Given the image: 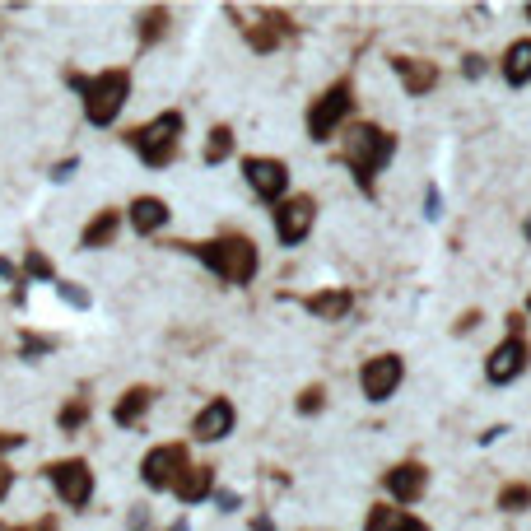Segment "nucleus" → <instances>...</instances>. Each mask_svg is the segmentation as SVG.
I'll list each match as a JSON object with an SVG mask.
<instances>
[{"label": "nucleus", "mask_w": 531, "mask_h": 531, "mask_svg": "<svg viewBox=\"0 0 531 531\" xmlns=\"http://www.w3.org/2000/svg\"><path fill=\"white\" fill-rule=\"evenodd\" d=\"M527 308H531V303H527Z\"/></svg>", "instance_id": "79ce46f5"}, {"label": "nucleus", "mask_w": 531, "mask_h": 531, "mask_svg": "<svg viewBox=\"0 0 531 531\" xmlns=\"http://www.w3.org/2000/svg\"><path fill=\"white\" fill-rule=\"evenodd\" d=\"M196 257H201L219 280H229V285H247V280L257 275V247H252V238H219V243H201V247H196Z\"/></svg>", "instance_id": "7ed1b4c3"}, {"label": "nucleus", "mask_w": 531, "mask_h": 531, "mask_svg": "<svg viewBox=\"0 0 531 531\" xmlns=\"http://www.w3.org/2000/svg\"><path fill=\"white\" fill-rule=\"evenodd\" d=\"M243 173H247V187L257 191L261 201H275V196H285V187H289V168L280 164V159H247Z\"/></svg>", "instance_id": "9d476101"}, {"label": "nucleus", "mask_w": 531, "mask_h": 531, "mask_svg": "<svg viewBox=\"0 0 531 531\" xmlns=\"http://www.w3.org/2000/svg\"><path fill=\"white\" fill-rule=\"evenodd\" d=\"M285 33H294V24H289L285 14H266V24H247V42H252L257 52H271Z\"/></svg>", "instance_id": "dca6fc26"}, {"label": "nucleus", "mask_w": 531, "mask_h": 531, "mask_svg": "<svg viewBox=\"0 0 531 531\" xmlns=\"http://www.w3.org/2000/svg\"><path fill=\"white\" fill-rule=\"evenodd\" d=\"M47 476H52L56 494H61L70 508L89 504V494H94V471L84 462H56V466H47Z\"/></svg>", "instance_id": "0eeeda50"}, {"label": "nucleus", "mask_w": 531, "mask_h": 531, "mask_svg": "<svg viewBox=\"0 0 531 531\" xmlns=\"http://www.w3.org/2000/svg\"><path fill=\"white\" fill-rule=\"evenodd\" d=\"M84 420H89V401H70V406L61 410V429H66V434L70 429H80Z\"/></svg>", "instance_id": "a878e982"}, {"label": "nucleus", "mask_w": 531, "mask_h": 531, "mask_svg": "<svg viewBox=\"0 0 531 531\" xmlns=\"http://www.w3.org/2000/svg\"><path fill=\"white\" fill-rule=\"evenodd\" d=\"M527 19H531V5H527Z\"/></svg>", "instance_id": "a19ab883"}, {"label": "nucleus", "mask_w": 531, "mask_h": 531, "mask_svg": "<svg viewBox=\"0 0 531 531\" xmlns=\"http://www.w3.org/2000/svg\"><path fill=\"white\" fill-rule=\"evenodd\" d=\"M177 136H182V117H177V112H164V117H154L150 126L131 131V145H136V154L150 168H164L177 154Z\"/></svg>", "instance_id": "20e7f679"}, {"label": "nucleus", "mask_w": 531, "mask_h": 531, "mask_svg": "<svg viewBox=\"0 0 531 531\" xmlns=\"http://www.w3.org/2000/svg\"><path fill=\"white\" fill-rule=\"evenodd\" d=\"M145 485L150 490H173L177 480L187 476V448L182 443H164V448H154L150 457H145Z\"/></svg>", "instance_id": "423d86ee"}, {"label": "nucleus", "mask_w": 531, "mask_h": 531, "mask_svg": "<svg viewBox=\"0 0 531 531\" xmlns=\"http://www.w3.org/2000/svg\"><path fill=\"white\" fill-rule=\"evenodd\" d=\"M229 150H233V131H229V126H215V131H210V140H205V164L229 159Z\"/></svg>", "instance_id": "4be33fe9"}, {"label": "nucleus", "mask_w": 531, "mask_h": 531, "mask_svg": "<svg viewBox=\"0 0 531 531\" xmlns=\"http://www.w3.org/2000/svg\"><path fill=\"white\" fill-rule=\"evenodd\" d=\"M504 80L508 84H527L531 80V38L508 47V56H504Z\"/></svg>", "instance_id": "aec40b11"}, {"label": "nucleus", "mask_w": 531, "mask_h": 531, "mask_svg": "<svg viewBox=\"0 0 531 531\" xmlns=\"http://www.w3.org/2000/svg\"><path fill=\"white\" fill-rule=\"evenodd\" d=\"M14 531H56V518H42V522H33V527H14Z\"/></svg>", "instance_id": "e433bc0d"}, {"label": "nucleus", "mask_w": 531, "mask_h": 531, "mask_svg": "<svg viewBox=\"0 0 531 531\" xmlns=\"http://www.w3.org/2000/svg\"><path fill=\"white\" fill-rule=\"evenodd\" d=\"M531 504V490L527 485H504V494H499V508H508V513H518V508Z\"/></svg>", "instance_id": "393cba45"}, {"label": "nucleus", "mask_w": 531, "mask_h": 531, "mask_svg": "<svg viewBox=\"0 0 531 531\" xmlns=\"http://www.w3.org/2000/svg\"><path fill=\"white\" fill-rule=\"evenodd\" d=\"M313 215H317L313 196H289V201L275 210V233H280V243H303L308 229H313Z\"/></svg>", "instance_id": "1a4fd4ad"}, {"label": "nucleus", "mask_w": 531, "mask_h": 531, "mask_svg": "<svg viewBox=\"0 0 531 531\" xmlns=\"http://www.w3.org/2000/svg\"><path fill=\"white\" fill-rule=\"evenodd\" d=\"M164 28H168V10H145L140 14V42L164 38Z\"/></svg>", "instance_id": "5701e85b"}, {"label": "nucleus", "mask_w": 531, "mask_h": 531, "mask_svg": "<svg viewBox=\"0 0 531 531\" xmlns=\"http://www.w3.org/2000/svg\"><path fill=\"white\" fill-rule=\"evenodd\" d=\"M70 84L84 94V117L94 126H108L126 103V89H131V75L126 70H103L98 80H84V75H70Z\"/></svg>", "instance_id": "f03ea898"}, {"label": "nucleus", "mask_w": 531, "mask_h": 531, "mask_svg": "<svg viewBox=\"0 0 531 531\" xmlns=\"http://www.w3.org/2000/svg\"><path fill=\"white\" fill-rule=\"evenodd\" d=\"M476 322H480V313H476V308H471V313H466L462 322H457V331H476Z\"/></svg>", "instance_id": "c9c22d12"}, {"label": "nucleus", "mask_w": 531, "mask_h": 531, "mask_svg": "<svg viewBox=\"0 0 531 531\" xmlns=\"http://www.w3.org/2000/svg\"><path fill=\"white\" fill-rule=\"evenodd\" d=\"M28 275H42V280H52V266L42 252H28Z\"/></svg>", "instance_id": "c85d7f7f"}, {"label": "nucleus", "mask_w": 531, "mask_h": 531, "mask_svg": "<svg viewBox=\"0 0 531 531\" xmlns=\"http://www.w3.org/2000/svg\"><path fill=\"white\" fill-rule=\"evenodd\" d=\"M350 108H354L350 84H345V80H341V84H331L327 94H322L313 108H308V136H313V140H327L331 131H336V126L350 117Z\"/></svg>", "instance_id": "39448f33"}, {"label": "nucleus", "mask_w": 531, "mask_h": 531, "mask_svg": "<svg viewBox=\"0 0 531 531\" xmlns=\"http://www.w3.org/2000/svg\"><path fill=\"white\" fill-rule=\"evenodd\" d=\"M522 368H527V345H522V336H518V341L508 336V341L490 354L485 373H490V382H513V378L522 373Z\"/></svg>", "instance_id": "f8f14e48"}, {"label": "nucleus", "mask_w": 531, "mask_h": 531, "mask_svg": "<svg viewBox=\"0 0 531 531\" xmlns=\"http://www.w3.org/2000/svg\"><path fill=\"white\" fill-rule=\"evenodd\" d=\"M401 513H396V508H373V513H368V531H401Z\"/></svg>", "instance_id": "b1692460"}, {"label": "nucleus", "mask_w": 531, "mask_h": 531, "mask_svg": "<svg viewBox=\"0 0 531 531\" xmlns=\"http://www.w3.org/2000/svg\"><path fill=\"white\" fill-rule=\"evenodd\" d=\"M173 531H187V527H182V522H177V527H173Z\"/></svg>", "instance_id": "ea45409f"}, {"label": "nucleus", "mask_w": 531, "mask_h": 531, "mask_svg": "<svg viewBox=\"0 0 531 531\" xmlns=\"http://www.w3.org/2000/svg\"><path fill=\"white\" fill-rule=\"evenodd\" d=\"M396 75L406 80V89H410L415 98H420V94H429V89L438 84L434 61H410V56H401V61H396Z\"/></svg>", "instance_id": "2eb2a0df"}, {"label": "nucleus", "mask_w": 531, "mask_h": 531, "mask_svg": "<svg viewBox=\"0 0 531 531\" xmlns=\"http://www.w3.org/2000/svg\"><path fill=\"white\" fill-rule=\"evenodd\" d=\"M392 154H396V140L368 122H359L350 131V140H345V159H350V168H354V177H359L364 191H373V177H378V168L387 164Z\"/></svg>", "instance_id": "f257e3e1"}, {"label": "nucleus", "mask_w": 531, "mask_h": 531, "mask_svg": "<svg viewBox=\"0 0 531 531\" xmlns=\"http://www.w3.org/2000/svg\"><path fill=\"white\" fill-rule=\"evenodd\" d=\"M10 485H14V471L5 462H0V499H5V494H10Z\"/></svg>", "instance_id": "7c9ffc66"}, {"label": "nucleus", "mask_w": 531, "mask_h": 531, "mask_svg": "<svg viewBox=\"0 0 531 531\" xmlns=\"http://www.w3.org/2000/svg\"><path fill=\"white\" fill-rule=\"evenodd\" d=\"M70 173H75V159H66V164H56V173H52V177H56V182H66Z\"/></svg>", "instance_id": "4c0bfd02"}, {"label": "nucleus", "mask_w": 531, "mask_h": 531, "mask_svg": "<svg viewBox=\"0 0 531 531\" xmlns=\"http://www.w3.org/2000/svg\"><path fill=\"white\" fill-rule=\"evenodd\" d=\"M56 294H61V299H70L75 308H89V294H84L80 285H70V280H56Z\"/></svg>", "instance_id": "cd10ccee"}, {"label": "nucleus", "mask_w": 531, "mask_h": 531, "mask_svg": "<svg viewBox=\"0 0 531 531\" xmlns=\"http://www.w3.org/2000/svg\"><path fill=\"white\" fill-rule=\"evenodd\" d=\"M438 205H443V196H438V191L429 187V196H424V215L434 219V215H438Z\"/></svg>", "instance_id": "c756f323"}, {"label": "nucleus", "mask_w": 531, "mask_h": 531, "mask_svg": "<svg viewBox=\"0 0 531 531\" xmlns=\"http://www.w3.org/2000/svg\"><path fill=\"white\" fill-rule=\"evenodd\" d=\"M112 238H117V210H98V215L89 219V229H84L80 243L84 247H108Z\"/></svg>", "instance_id": "412c9836"}, {"label": "nucleus", "mask_w": 531, "mask_h": 531, "mask_svg": "<svg viewBox=\"0 0 531 531\" xmlns=\"http://www.w3.org/2000/svg\"><path fill=\"white\" fill-rule=\"evenodd\" d=\"M401 378H406V368H401V359H396V354H378V359H368L364 373H359L368 401H387V396L401 387Z\"/></svg>", "instance_id": "6e6552de"}, {"label": "nucleus", "mask_w": 531, "mask_h": 531, "mask_svg": "<svg viewBox=\"0 0 531 531\" xmlns=\"http://www.w3.org/2000/svg\"><path fill=\"white\" fill-rule=\"evenodd\" d=\"M210 485H215V476H210V466H187V476L177 480L173 490H177V499H187V504H196V499H205V494H210Z\"/></svg>", "instance_id": "6ab92c4d"}, {"label": "nucleus", "mask_w": 531, "mask_h": 531, "mask_svg": "<svg viewBox=\"0 0 531 531\" xmlns=\"http://www.w3.org/2000/svg\"><path fill=\"white\" fill-rule=\"evenodd\" d=\"M382 485H387V494H392L396 504H415V499L424 494V485H429V471H424L420 462H401V466L387 471Z\"/></svg>", "instance_id": "9b49d317"}, {"label": "nucleus", "mask_w": 531, "mask_h": 531, "mask_svg": "<svg viewBox=\"0 0 531 531\" xmlns=\"http://www.w3.org/2000/svg\"><path fill=\"white\" fill-rule=\"evenodd\" d=\"M350 308H354L350 289H322V294H313V299H308V313L322 317V322H341Z\"/></svg>", "instance_id": "4468645a"}, {"label": "nucleus", "mask_w": 531, "mask_h": 531, "mask_svg": "<svg viewBox=\"0 0 531 531\" xmlns=\"http://www.w3.org/2000/svg\"><path fill=\"white\" fill-rule=\"evenodd\" d=\"M233 429V406L229 401H210V406L196 415V424H191V434L201 438V443H219V438H229Z\"/></svg>", "instance_id": "ddd939ff"}, {"label": "nucleus", "mask_w": 531, "mask_h": 531, "mask_svg": "<svg viewBox=\"0 0 531 531\" xmlns=\"http://www.w3.org/2000/svg\"><path fill=\"white\" fill-rule=\"evenodd\" d=\"M42 350H52V341H38V336H28L24 341V354H42Z\"/></svg>", "instance_id": "2f4dec72"}, {"label": "nucleus", "mask_w": 531, "mask_h": 531, "mask_svg": "<svg viewBox=\"0 0 531 531\" xmlns=\"http://www.w3.org/2000/svg\"><path fill=\"white\" fill-rule=\"evenodd\" d=\"M24 443V434H0V452H10V448H19Z\"/></svg>", "instance_id": "72a5a7b5"}, {"label": "nucleus", "mask_w": 531, "mask_h": 531, "mask_svg": "<svg viewBox=\"0 0 531 531\" xmlns=\"http://www.w3.org/2000/svg\"><path fill=\"white\" fill-rule=\"evenodd\" d=\"M462 70H466V75H471V80H476L480 70H485V61H480V56H466V61H462Z\"/></svg>", "instance_id": "473e14b6"}, {"label": "nucleus", "mask_w": 531, "mask_h": 531, "mask_svg": "<svg viewBox=\"0 0 531 531\" xmlns=\"http://www.w3.org/2000/svg\"><path fill=\"white\" fill-rule=\"evenodd\" d=\"M150 527V513H145V508H140V513H131V531H145Z\"/></svg>", "instance_id": "f704fd0d"}, {"label": "nucleus", "mask_w": 531, "mask_h": 531, "mask_svg": "<svg viewBox=\"0 0 531 531\" xmlns=\"http://www.w3.org/2000/svg\"><path fill=\"white\" fill-rule=\"evenodd\" d=\"M322 401H327V392H322V387H303V392H299V410H303V415L322 410Z\"/></svg>", "instance_id": "bb28decb"}, {"label": "nucleus", "mask_w": 531, "mask_h": 531, "mask_svg": "<svg viewBox=\"0 0 531 531\" xmlns=\"http://www.w3.org/2000/svg\"><path fill=\"white\" fill-rule=\"evenodd\" d=\"M401 531H429V527H424V522H415V518H406V522H401Z\"/></svg>", "instance_id": "58836bf2"}, {"label": "nucleus", "mask_w": 531, "mask_h": 531, "mask_svg": "<svg viewBox=\"0 0 531 531\" xmlns=\"http://www.w3.org/2000/svg\"><path fill=\"white\" fill-rule=\"evenodd\" d=\"M150 401H154V392L150 387H131V392L117 401V410H112V420L122 424V429H131V424H140L145 420V410H150Z\"/></svg>", "instance_id": "f3484780"}, {"label": "nucleus", "mask_w": 531, "mask_h": 531, "mask_svg": "<svg viewBox=\"0 0 531 531\" xmlns=\"http://www.w3.org/2000/svg\"><path fill=\"white\" fill-rule=\"evenodd\" d=\"M168 219V205L159 201V196H140L136 205H131V224H136V233H159Z\"/></svg>", "instance_id": "a211bd4d"}]
</instances>
